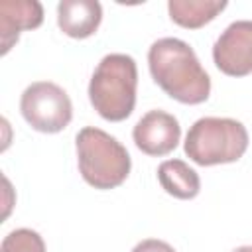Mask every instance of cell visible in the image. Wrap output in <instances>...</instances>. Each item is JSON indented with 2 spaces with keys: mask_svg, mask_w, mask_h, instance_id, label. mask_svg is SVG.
<instances>
[{
  "mask_svg": "<svg viewBox=\"0 0 252 252\" xmlns=\"http://www.w3.org/2000/svg\"><path fill=\"white\" fill-rule=\"evenodd\" d=\"M148 67L159 89L177 102L201 104L211 94V77L193 47L177 37H161L148 51Z\"/></svg>",
  "mask_w": 252,
  "mask_h": 252,
  "instance_id": "cell-1",
  "label": "cell"
},
{
  "mask_svg": "<svg viewBox=\"0 0 252 252\" xmlns=\"http://www.w3.org/2000/svg\"><path fill=\"white\" fill-rule=\"evenodd\" d=\"M138 67L126 53H108L96 65L89 83L93 108L108 122L126 120L136 106Z\"/></svg>",
  "mask_w": 252,
  "mask_h": 252,
  "instance_id": "cell-2",
  "label": "cell"
},
{
  "mask_svg": "<svg viewBox=\"0 0 252 252\" xmlns=\"http://www.w3.org/2000/svg\"><path fill=\"white\" fill-rule=\"evenodd\" d=\"M77 163L81 177L94 189H114L130 173L132 159L128 150L108 132L87 126L75 138Z\"/></svg>",
  "mask_w": 252,
  "mask_h": 252,
  "instance_id": "cell-3",
  "label": "cell"
},
{
  "mask_svg": "<svg viewBox=\"0 0 252 252\" xmlns=\"http://www.w3.org/2000/svg\"><path fill=\"white\" fill-rule=\"evenodd\" d=\"M183 150L197 165L232 163L248 150V130L234 118L205 116L189 128Z\"/></svg>",
  "mask_w": 252,
  "mask_h": 252,
  "instance_id": "cell-4",
  "label": "cell"
},
{
  "mask_svg": "<svg viewBox=\"0 0 252 252\" xmlns=\"http://www.w3.org/2000/svg\"><path fill=\"white\" fill-rule=\"evenodd\" d=\"M20 112L33 130L43 134H57L69 126L73 118V104L69 94L59 85L37 81L26 87L22 93Z\"/></svg>",
  "mask_w": 252,
  "mask_h": 252,
  "instance_id": "cell-5",
  "label": "cell"
},
{
  "mask_svg": "<svg viewBox=\"0 0 252 252\" xmlns=\"http://www.w3.org/2000/svg\"><path fill=\"white\" fill-rule=\"evenodd\" d=\"M217 69L228 77L252 73V20L232 22L213 45Z\"/></svg>",
  "mask_w": 252,
  "mask_h": 252,
  "instance_id": "cell-6",
  "label": "cell"
},
{
  "mask_svg": "<svg viewBox=\"0 0 252 252\" xmlns=\"http://www.w3.org/2000/svg\"><path fill=\"white\" fill-rule=\"evenodd\" d=\"M134 144L146 156H167L173 152L181 138V126L177 118L165 110L146 112L132 130Z\"/></svg>",
  "mask_w": 252,
  "mask_h": 252,
  "instance_id": "cell-7",
  "label": "cell"
},
{
  "mask_svg": "<svg viewBox=\"0 0 252 252\" xmlns=\"http://www.w3.org/2000/svg\"><path fill=\"white\" fill-rule=\"evenodd\" d=\"M43 24V6L37 0L0 2V53L6 55L18 41L22 30H35Z\"/></svg>",
  "mask_w": 252,
  "mask_h": 252,
  "instance_id": "cell-8",
  "label": "cell"
},
{
  "mask_svg": "<svg viewBox=\"0 0 252 252\" xmlns=\"http://www.w3.org/2000/svg\"><path fill=\"white\" fill-rule=\"evenodd\" d=\"M102 22V6L96 0H61L57 4V26L73 37H91Z\"/></svg>",
  "mask_w": 252,
  "mask_h": 252,
  "instance_id": "cell-9",
  "label": "cell"
},
{
  "mask_svg": "<svg viewBox=\"0 0 252 252\" xmlns=\"http://www.w3.org/2000/svg\"><path fill=\"white\" fill-rule=\"evenodd\" d=\"M158 181L161 189L175 199H195L201 191V179L193 167L183 159H165L158 167Z\"/></svg>",
  "mask_w": 252,
  "mask_h": 252,
  "instance_id": "cell-10",
  "label": "cell"
},
{
  "mask_svg": "<svg viewBox=\"0 0 252 252\" xmlns=\"http://www.w3.org/2000/svg\"><path fill=\"white\" fill-rule=\"evenodd\" d=\"M226 8L224 0H169L167 12L171 22L185 30H199L213 22Z\"/></svg>",
  "mask_w": 252,
  "mask_h": 252,
  "instance_id": "cell-11",
  "label": "cell"
},
{
  "mask_svg": "<svg viewBox=\"0 0 252 252\" xmlns=\"http://www.w3.org/2000/svg\"><path fill=\"white\" fill-rule=\"evenodd\" d=\"M0 252H45V242L32 228H16L4 236Z\"/></svg>",
  "mask_w": 252,
  "mask_h": 252,
  "instance_id": "cell-12",
  "label": "cell"
},
{
  "mask_svg": "<svg viewBox=\"0 0 252 252\" xmlns=\"http://www.w3.org/2000/svg\"><path fill=\"white\" fill-rule=\"evenodd\" d=\"M132 252H175L173 246H169L167 242L163 240H158V238H146L142 242H138Z\"/></svg>",
  "mask_w": 252,
  "mask_h": 252,
  "instance_id": "cell-13",
  "label": "cell"
},
{
  "mask_svg": "<svg viewBox=\"0 0 252 252\" xmlns=\"http://www.w3.org/2000/svg\"><path fill=\"white\" fill-rule=\"evenodd\" d=\"M232 252H252V246H238V248H234Z\"/></svg>",
  "mask_w": 252,
  "mask_h": 252,
  "instance_id": "cell-14",
  "label": "cell"
}]
</instances>
